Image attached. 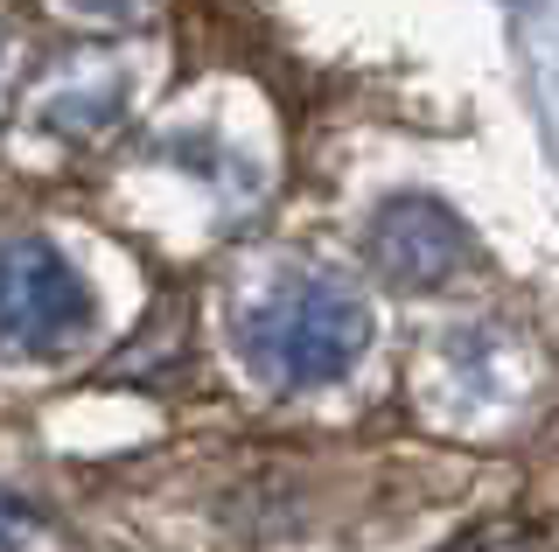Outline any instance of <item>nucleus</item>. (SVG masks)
Masks as SVG:
<instances>
[{"label":"nucleus","instance_id":"obj_5","mask_svg":"<svg viewBox=\"0 0 559 552\" xmlns=\"http://www.w3.org/2000/svg\"><path fill=\"white\" fill-rule=\"evenodd\" d=\"M35 539V511L22 496H0V552H22Z\"/></svg>","mask_w":559,"mask_h":552},{"label":"nucleus","instance_id":"obj_1","mask_svg":"<svg viewBox=\"0 0 559 552\" xmlns=\"http://www.w3.org/2000/svg\"><path fill=\"white\" fill-rule=\"evenodd\" d=\"M245 364L280 392H314L371 350V308L343 280H280L266 301L245 315Z\"/></svg>","mask_w":559,"mask_h":552},{"label":"nucleus","instance_id":"obj_2","mask_svg":"<svg viewBox=\"0 0 559 552\" xmlns=\"http://www.w3.org/2000/svg\"><path fill=\"white\" fill-rule=\"evenodd\" d=\"M84 322H92V295H84L78 266L49 238H8L0 245V343L57 350L84 336Z\"/></svg>","mask_w":559,"mask_h":552},{"label":"nucleus","instance_id":"obj_3","mask_svg":"<svg viewBox=\"0 0 559 552\" xmlns=\"http://www.w3.org/2000/svg\"><path fill=\"white\" fill-rule=\"evenodd\" d=\"M364 259L384 287L419 295V287H441L468 266V231L448 203L433 196H392L364 231Z\"/></svg>","mask_w":559,"mask_h":552},{"label":"nucleus","instance_id":"obj_4","mask_svg":"<svg viewBox=\"0 0 559 552\" xmlns=\"http://www.w3.org/2000/svg\"><path fill=\"white\" fill-rule=\"evenodd\" d=\"M441 552H546V539L524 531V525H483V531H468V539H454Z\"/></svg>","mask_w":559,"mask_h":552}]
</instances>
